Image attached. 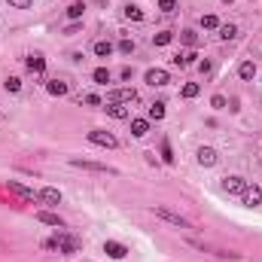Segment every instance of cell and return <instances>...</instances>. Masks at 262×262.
<instances>
[{
  "instance_id": "5",
  "label": "cell",
  "mask_w": 262,
  "mask_h": 262,
  "mask_svg": "<svg viewBox=\"0 0 262 262\" xmlns=\"http://www.w3.org/2000/svg\"><path fill=\"white\" fill-rule=\"evenodd\" d=\"M244 189H247V180L232 174V177H223V192H229V195H244Z\"/></svg>"
},
{
  "instance_id": "10",
  "label": "cell",
  "mask_w": 262,
  "mask_h": 262,
  "mask_svg": "<svg viewBox=\"0 0 262 262\" xmlns=\"http://www.w3.org/2000/svg\"><path fill=\"white\" fill-rule=\"evenodd\" d=\"M195 159H198V165H204V168H214V165H217V150H214V147H198Z\"/></svg>"
},
{
  "instance_id": "25",
  "label": "cell",
  "mask_w": 262,
  "mask_h": 262,
  "mask_svg": "<svg viewBox=\"0 0 262 262\" xmlns=\"http://www.w3.org/2000/svg\"><path fill=\"white\" fill-rule=\"evenodd\" d=\"M217 31H220V40H235L238 37V28L235 25H220Z\"/></svg>"
},
{
  "instance_id": "23",
  "label": "cell",
  "mask_w": 262,
  "mask_h": 262,
  "mask_svg": "<svg viewBox=\"0 0 262 262\" xmlns=\"http://www.w3.org/2000/svg\"><path fill=\"white\" fill-rule=\"evenodd\" d=\"M198 92H201V85H198V82H186L183 89H180V95H183L186 101H192V98H198Z\"/></svg>"
},
{
  "instance_id": "20",
  "label": "cell",
  "mask_w": 262,
  "mask_h": 262,
  "mask_svg": "<svg viewBox=\"0 0 262 262\" xmlns=\"http://www.w3.org/2000/svg\"><path fill=\"white\" fill-rule=\"evenodd\" d=\"M95 55H98V58H110V55H113V43L98 40V43H95Z\"/></svg>"
},
{
  "instance_id": "41",
  "label": "cell",
  "mask_w": 262,
  "mask_h": 262,
  "mask_svg": "<svg viewBox=\"0 0 262 262\" xmlns=\"http://www.w3.org/2000/svg\"><path fill=\"white\" fill-rule=\"evenodd\" d=\"M223 3H232V0H223Z\"/></svg>"
},
{
  "instance_id": "28",
  "label": "cell",
  "mask_w": 262,
  "mask_h": 262,
  "mask_svg": "<svg viewBox=\"0 0 262 262\" xmlns=\"http://www.w3.org/2000/svg\"><path fill=\"white\" fill-rule=\"evenodd\" d=\"M174 64H177V67H189L192 61H195V52H186V55H177V58H171Z\"/></svg>"
},
{
  "instance_id": "34",
  "label": "cell",
  "mask_w": 262,
  "mask_h": 262,
  "mask_svg": "<svg viewBox=\"0 0 262 262\" xmlns=\"http://www.w3.org/2000/svg\"><path fill=\"white\" fill-rule=\"evenodd\" d=\"M211 107L223 110V107H225V98H223V95H214V98H211Z\"/></svg>"
},
{
  "instance_id": "21",
  "label": "cell",
  "mask_w": 262,
  "mask_h": 262,
  "mask_svg": "<svg viewBox=\"0 0 262 262\" xmlns=\"http://www.w3.org/2000/svg\"><path fill=\"white\" fill-rule=\"evenodd\" d=\"M238 76H241V79H253V76H256V64H253V61H241Z\"/></svg>"
},
{
  "instance_id": "2",
  "label": "cell",
  "mask_w": 262,
  "mask_h": 262,
  "mask_svg": "<svg viewBox=\"0 0 262 262\" xmlns=\"http://www.w3.org/2000/svg\"><path fill=\"white\" fill-rule=\"evenodd\" d=\"M89 144H95V147H107V150H116V147H119L116 134H110V131H101V128L89 131Z\"/></svg>"
},
{
  "instance_id": "26",
  "label": "cell",
  "mask_w": 262,
  "mask_h": 262,
  "mask_svg": "<svg viewBox=\"0 0 262 262\" xmlns=\"http://www.w3.org/2000/svg\"><path fill=\"white\" fill-rule=\"evenodd\" d=\"M92 79H95L98 85H107V82H110V71H107V67H95V74H92Z\"/></svg>"
},
{
  "instance_id": "27",
  "label": "cell",
  "mask_w": 262,
  "mask_h": 262,
  "mask_svg": "<svg viewBox=\"0 0 262 262\" xmlns=\"http://www.w3.org/2000/svg\"><path fill=\"white\" fill-rule=\"evenodd\" d=\"M3 89H6V92H12V95H15V92H22V79H19V76H6Z\"/></svg>"
},
{
  "instance_id": "39",
  "label": "cell",
  "mask_w": 262,
  "mask_h": 262,
  "mask_svg": "<svg viewBox=\"0 0 262 262\" xmlns=\"http://www.w3.org/2000/svg\"><path fill=\"white\" fill-rule=\"evenodd\" d=\"M198 71L201 74H211V61H198Z\"/></svg>"
},
{
  "instance_id": "35",
  "label": "cell",
  "mask_w": 262,
  "mask_h": 262,
  "mask_svg": "<svg viewBox=\"0 0 262 262\" xmlns=\"http://www.w3.org/2000/svg\"><path fill=\"white\" fill-rule=\"evenodd\" d=\"M162 155H165V162H168V165H174V155H171V147H168V141L162 144Z\"/></svg>"
},
{
  "instance_id": "3",
  "label": "cell",
  "mask_w": 262,
  "mask_h": 262,
  "mask_svg": "<svg viewBox=\"0 0 262 262\" xmlns=\"http://www.w3.org/2000/svg\"><path fill=\"white\" fill-rule=\"evenodd\" d=\"M55 244H58V253H64V256H71V253H76V250H79V241H76L74 235H67L64 229H58Z\"/></svg>"
},
{
  "instance_id": "12",
  "label": "cell",
  "mask_w": 262,
  "mask_h": 262,
  "mask_svg": "<svg viewBox=\"0 0 262 262\" xmlns=\"http://www.w3.org/2000/svg\"><path fill=\"white\" fill-rule=\"evenodd\" d=\"M241 198H244V204H247V207H256V204H262V189L259 186H247Z\"/></svg>"
},
{
  "instance_id": "37",
  "label": "cell",
  "mask_w": 262,
  "mask_h": 262,
  "mask_svg": "<svg viewBox=\"0 0 262 262\" xmlns=\"http://www.w3.org/2000/svg\"><path fill=\"white\" fill-rule=\"evenodd\" d=\"M43 250H58V244H55V238H46V241H43Z\"/></svg>"
},
{
  "instance_id": "24",
  "label": "cell",
  "mask_w": 262,
  "mask_h": 262,
  "mask_svg": "<svg viewBox=\"0 0 262 262\" xmlns=\"http://www.w3.org/2000/svg\"><path fill=\"white\" fill-rule=\"evenodd\" d=\"M180 40H183V43H186L189 49H195V46H198V34L192 31V28H186V31L180 34Z\"/></svg>"
},
{
  "instance_id": "30",
  "label": "cell",
  "mask_w": 262,
  "mask_h": 262,
  "mask_svg": "<svg viewBox=\"0 0 262 262\" xmlns=\"http://www.w3.org/2000/svg\"><path fill=\"white\" fill-rule=\"evenodd\" d=\"M171 40H174V34H171V31H162V34H155V37H152L155 46H168Z\"/></svg>"
},
{
  "instance_id": "16",
  "label": "cell",
  "mask_w": 262,
  "mask_h": 262,
  "mask_svg": "<svg viewBox=\"0 0 262 262\" xmlns=\"http://www.w3.org/2000/svg\"><path fill=\"white\" fill-rule=\"evenodd\" d=\"M131 134L134 137H147L150 134V119H131Z\"/></svg>"
},
{
  "instance_id": "8",
  "label": "cell",
  "mask_w": 262,
  "mask_h": 262,
  "mask_svg": "<svg viewBox=\"0 0 262 262\" xmlns=\"http://www.w3.org/2000/svg\"><path fill=\"white\" fill-rule=\"evenodd\" d=\"M6 189L12 192V195L25 198V201H37V192H34V189H28V186H22L19 180H9V183H6Z\"/></svg>"
},
{
  "instance_id": "40",
  "label": "cell",
  "mask_w": 262,
  "mask_h": 262,
  "mask_svg": "<svg viewBox=\"0 0 262 262\" xmlns=\"http://www.w3.org/2000/svg\"><path fill=\"white\" fill-rule=\"evenodd\" d=\"M76 31H79V22H74V25H67V28H64V34H76Z\"/></svg>"
},
{
  "instance_id": "36",
  "label": "cell",
  "mask_w": 262,
  "mask_h": 262,
  "mask_svg": "<svg viewBox=\"0 0 262 262\" xmlns=\"http://www.w3.org/2000/svg\"><path fill=\"white\" fill-rule=\"evenodd\" d=\"M131 76H134V71H131V67H122V71H119V79H125V82H131Z\"/></svg>"
},
{
  "instance_id": "13",
  "label": "cell",
  "mask_w": 262,
  "mask_h": 262,
  "mask_svg": "<svg viewBox=\"0 0 262 262\" xmlns=\"http://www.w3.org/2000/svg\"><path fill=\"white\" fill-rule=\"evenodd\" d=\"M46 92L55 95V98H64L67 92H71V85H67L64 79H49V82H46Z\"/></svg>"
},
{
  "instance_id": "29",
  "label": "cell",
  "mask_w": 262,
  "mask_h": 262,
  "mask_svg": "<svg viewBox=\"0 0 262 262\" xmlns=\"http://www.w3.org/2000/svg\"><path fill=\"white\" fill-rule=\"evenodd\" d=\"M201 28L217 31V28H220V19H217V15H201Z\"/></svg>"
},
{
  "instance_id": "19",
  "label": "cell",
  "mask_w": 262,
  "mask_h": 262,
  "mask_svg": "<svg viewBox=\"0 0 262 262\" xmlns=\"http://www.w3.org/2000/svg\"><path fill=\"white\" fill-rule=\"evenodd\" d=\"M107 116H113V119H128V107L125 104H107Z\"/></svg>"
},
{
  "instance_id": "32",
  "label": "cell",
  "mask_w": 262,
  "mask_h": 262,
  "mask_svg": "<svg viewBox=\"0 0 262 262\" xmlns=\"http://www.w3.org/2000/svg\"><path fill=\"white\" fill-rule=\"evenodd\" d=\"M119 52H122V55H131V52H134V40H122L119 43Z\"/></svg>"
},
{
  "instance_id": "15",
  "label": "cell",
  "mask_w": 262,
  "mask_h": 262,
  "mask_svg": "<svg viewBox=\"0 0 262 262\" xmlns=\"http://www.w3.org/2000/svg\"><path fill=\"white\" fill-rule=\"evenodd\" d=\"M37 201H46V204H61V192H58V189H52V186H46V189H40V192H37Z\"/></svg>"
},
{
  "instance_id": "31",
  "label": "cell",
  "mask_w": 262,
  "mask_h": 262,
  "mask_svg": "<svg viewBox=\"0 0 262 262\" xmlns=\"http://www.w3.org/2000/svg\"><path fill=\"white\" fill-rule=\"evenodd\" d=\"M159 9L162 12H174L177 9V0H159Z\"/></svg>"
},
{
  "instance_id": "7",
  "label": "cell",
  "mask_w": 262,
  "mask_h": 262,
  "mask_svg": "<svg viewBox=\"0 0 262 262\" xmlns=\"http://www.w3.org/2000/svg\"><path fill=\"white\" fill-rule=\"evenodd\" d=\"M137 101V92L134 89H116L107 95V104H134Z\"/></svg>"
},
{
  "instance_id": "18",
  "label": "cell",
  "mask_w": 262,
  "mask_h": 262,
  "mask_svg": "<svg viewBox=\"0 0 262 262\" xmlns=\"http://www.w3.org/2000/svg\"><path fill=\"white\" fill-rule=\"evenodd\" d=\"M82 12H85V3H82V0H74V3L67 6V19H71V22H79Z\"/></svg>"
},
{
  "instance_id": "9",
  "label": "cell",
  "mask_w": 262,
  "mask_h": 262,
  "mask_svg": "<svg viewBox=\"0 0 262 262\" xmlns=\"http://www.w3.org/2000/svg\"><path fill=\"white\" fill-rule=\"evenodd\" d=\"M104 253H107L110 259H125L128 256V247L119 241H104Z\"/></svg>"
},
{
  "instance_id": "11",
  "label": "cell",
  "mask_w": 262,
  "mask_h": 262,
  "mask_svg": "<svg viewBox=\"0 0 262 262\" xmlns=\"http://www.w3.org/2000/svg\"><path fill=\"white\" fill-rule=\"evenodd\" d=\"M37 223L52 225V229H64V220L58 214H52V211H37Z\"/></svg>"
},
{
  "instance_id": "17",
  "label": "cell",
  "mask_w": 262,
  "mask_h": 262,
  "mask_svg": "<svg viewBox=\"0 0 262 262\" xmlns=\"http://www.w3.org/2000/svg\"><path fill=\"white\" fill-rule=\"evenodd\" d=\"M122 15H125L128 22H144V12H141V6H134V3H125V6H122Z\"/></svg>"
},
{
  "instance_id": "4",
  "label": "cell",
  "mask_w": 262,
  "mask_h": 262,
  "mask_svg": "<svg viewBox=\"0 0 262 262\" xmlns=\"http://www.w3.org/2000/svg\"><path fill=\"white\" fill-rule=\"evenodd\" d=\"M144 79H147V85H152V89H162V85L171 82L168 71H162V67H150V71L144 74Z\"/></svg>"
},
{
  "instance_id": "1",
  "label": "cell",
  "mask_w": 262,
  "mask_h": 262,
  "mask_svg": "<svg viewBox=\"0 0 262 262\" xmlns=\"http://www.w3.org/2000/svg\"><path fill=\"white\" fill-rule=\"evenodd\" d=\"M152 214L159 217V220H165V223H171V225H177V229H192V223L186 217H180L177 211H171V207H165V204H155Z\"/></svg>"
},
{
  "instance_id": "22",
  "label": "cell",
  "mask_w": 262,
  "mask_h": 262,
  "mask_svg": "<svg viewBox=\"0 0 262 262\" xmlns=\"http://www.w3.org/2000/svg\"><path fill=\"white\" fill-rule=\"evenodd\" d=\"M150 119H152V122L165 119V101H155V104H150Z\"/></svg>"
},
{
  "instance_id": "14",
  "label": "cell",
  "mask_w": 262,
  "mask_h": 262,
  "mask_svg": "<svg viewBox=\"0 0 262 262\" xmlns=\"http://www.w3.org/2000/svg\"><path fill=\"white\" fill-rule=\"evenodd\" d=\"M25 67H28L31 74H43V71H46V58L34 52V55H28V58H25Z\"/></svg>"
},
{
  "instance_id": "38",
  "label": "cell",
  "mask_w": 262,
  "mask_h": 262,
  "mask_svg": "<svg viewBox=\"0 0 262 262\" xmlns=\"http://www.w3.org/2000/svg\"><path fill=\"white\" fill-rule=\"evenodd\" d=\"M85 104H89V107H98L101 98H98V95H85Z\"/></svg>"
},
{
  "instance_id": "6",
  "label": "cell",
  "mask_w": 262,
  "mask_h": 262,
  "mask_svg": "<svg viewBox=\"0 0 262 262\" xmlns=\"http://www.w3.org/2000/svg\"><path fill=\"white\" fill-rule=\"evenodd\" d=\"M71 165L74 168H82V171H95V174H116L113 168H107V165H101V162H89V159H71Z\"/></svg>"
},
{
  "instance_id": "33",
  "label": "cell",
  "mask_w": 262,
  "mask_h": 262,
  "mask_svg": "<svg viewBox=\"0 0 262 262\" xmlns=\"http://www.w3.org/2000/svg\"><path fill=\"white\" fill-rule=\"evenodd\" d=\"M9 6H15V9H28L31 6V0H6Z\"/></svg>"
}]
</instances>
